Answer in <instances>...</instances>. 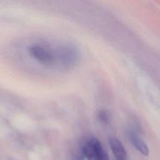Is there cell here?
Wrapping results in <instances>:
<instances>
[{
	"label": "cell",
	"instance_id": "obj_1",
	"mask_svg": "<svg viewBox=\"0 0 160 160\" xmlns=\"http://www.w3.org/2000/svg\"><path fill=\"white\" fill-rule=\"evenodd\" d=\"M109 143L116 160H128L126 151L119 139L111 137L109 139Z\"/></svg>",
	"mask_w": 160,
	"mask_h": 160
},
{
	"label": "cell",
	"instance_id": "obj_2",
	"mask_svg": "<svg viewBox=\"0 0 160 160\" xmlns=\"http://www.w3.org/2000/svg\"><path fill=\"white\" fill-rule=\"evenodd\" d=\"M129 138L132 144L138 151L144 156L148 155L149 149L147 145L136 132L134 131H129Z\"/></svg>",
	"mask_w": 160,
	"mask_h": 160
},
{
	"label": "cell",
	"instance_id": "obj_3",
	"mask_svg": "<svg viewBox=\"0 0 160 160\" xmlns=\"http://www.w3.org/2000/svg\"><path fill=\"white\" fill-rule=\"evenodd\" d=\"M82 151L85 157L88 160H98L95 148L92 143L91 139L88 141L82 148Z\"/></svg>",
	"mask_w": 160,
	"mask_h": 160
},
{
	"label": "cell",
	"instance_id": "obj_4",
	"mask_svg": "<svg viewBox=\"0 0 160 160\" xmlns=\"http://www.w3.org/2000/svg\"><path fill=\"white\" fill-rule=\"evenodd\" d=\"M91 141L96 151L98 160H109L106 152L102 148L100 142L95 138L91 139Z\"/></svg>",
	"mask_w": 160,
	"mask_h": 160
},
{
	"label": "cell",
	"instance_id": "obj_5",
	"mask_svg": "<svg viewBox=\"0 0 160 160\" xmlns=\"http://www.w3.org/2000/svg\"><path fill=\"white\" fill-rule=\"evenodd\" d=\"M98 119L103 123H108L109 122V116L107 112L104 110H101L98 114Z\"/></svg>",
	"mask_w": 160,
	"mask_h": 160
},
{
	"label": "cell",
	"instance_id": "obj_6",
	"mask_svg": "<svg viewBox=\"0 0 160 160\" xmlns=\"http://www.w3.org/2000/svg\"><path fill=\"white\" fill-rule=\"evenodd\" d=\"M85 156L81 149V151L80 152H76L74 156H73V160H84L85 158Z\"/></svg>",
	"mask_w": 160,
	"mask_h": 160
}]
</instances>
